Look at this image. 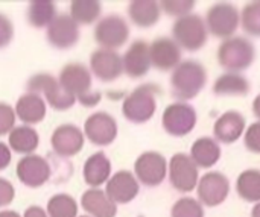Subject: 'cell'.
<instances>
[{"instance_id": "6da1fadb", "label": "cell", "mask_w": 260, "mask_h": 217, "mask_svg": "<svg viewBox=\"0 0 260 217\" xmlns=\"http://www.w3.org/2000/svg\"><path fill=\"white\" fill-rule=\"evenodd\" d=\"M207 84V70L197 59L181 61L171 75L172 96L178 102H189L195 99Z\"/></svg>"}, {"instance_id": "7a4b0ae2", "label": "cell", "mask_w": 260, "mask_h": 217, "mask_svg": "<svg viewBox=\"0 0 260 217\" xmlns=\"http://www.w3.org/2000/svg\"><path fill=\"white\" fill-rule=\"evenodd\" d=\"M160 93L161 88L152 82L136 87L122 102L123 117L134 125L149 122L157 111V96Z\"/></svg>"}, {"instance_id": "3957f363", "label": "cell", "mask_w": 260, "mask_h": 217, "mask_svg": "<svg viewBox=\"0 0 260 217\" xmlns=\"http://www.w3.org/2000/svg\"><path fill=\"white\" fill-rule=\"evenodd\" d=\"M216 58L225 71L241 73L253 65L256 59V47L247 37L235 35L222 40L218 47Z\"/></svg>"}, {"instance_id": "277c9868", "label": "cell", "mask_w": 260, "mask_h": 217, "mask_svg": "<svg viewBox=\"0 0 260 217\" xmlns=\"http://www.w3.org/2000/svg\"><path fill=\"white\" fill-rule=\"evenodd\" d=\"M27 93L38 94L44 99L46 105H49L55 111H67L70 110L76 99L70 94H67L59 82L58 78H55L50 73H35L27 79L26 84Z\"/></svg>"}, {"instance_id": "5b68a950", "label": "cell", "mask_w": 260, "mask_h": 217, "mask_svg": "<svg viewBox=\"0 0 260 217\" xmlns=\"http://www.w3.org/2000/svg\"><path fill=\"white\" fill-rule=\"evenodd\" d=\"M172 40L181 47V50H201L209 40V30L204 18L193 12L186 17L177 18L172 24Z\"/></svg>"}, {"instance_id": "8992f818", "label": "cell", "mask_w": 260, "mask_h": 217, "mask_svg": "<svg viewBox=\"0 0 260 217\" xmlns=\"http://www.w3.org/2000/svg\"><path fill=\"white\" fill-rule=\"evenodd\" d=\"M209 35L227 40L236 35L241 27V11L230 2L213 3L204 17Z\"/></svg>"}, {"instance_id": "52a82bcc", "label": "cell", "mask_w": 260, "mask_h": 217, "mask_svg": "<svg viewBox=\"0 0 260 217\" xmlns=\"http://www.w3.org/2000/svg\"><path fill=\"white\" fill-rule=\"evenodd\" d=\"M198 122L197 110L187 102H174L169 103L161 114V126L163 129L177 138L189 135Z\"/></svg>"}, {"instance_id": "ba28073f", "label": "cell", "mask_w": 260, "mask_h": 217, "mask_svg": "<svg viewBox=\"0 0 260 217\" xmlns=\"http://www.w3.org/2000/svg\"><path fill=\"white\" fill-rule=\"evenodd\" d=\"M168 178L171 186L180 193H190L200 181V169L189 154L177 152L168 161Z\"/></svg>"}, {"instance_id": "9c48e42d", "label": "cell", "mask_w": 260, "mask_h": 217, "mask_svg": "<svg viewBox=\"0 0 260 217\" xmlns=\"http://www.w3.org/2000/svg\"><path fill=\"white\" fill-rule=\"evenodd\" d=\"M93 38L101 46V49L116 50L128 41L129 26L123 17L117 14H111L101 18L96 23L93 30Z\"/></svg>"}, {"instance_id": "30bf717a", "label": "cell", "mask_w": 260, "mask_h": 217, "mask_svg": "<svg viewBox=\"0 0 260 217\" xmlns=\"http://www.w3.org/2000/svg\"><path fill=\"white\" fill-rule=\"evenodd\" d=\"M134 176L139 184L158 187L168 176V160L157 151H146L134 163Z\"/></svg>"}, {"instance_id": "8fae6325", "label": "cell", "mask_w": 260, "mask_h": 217, "mask_svg": "<svg viewBox=\"0 0 260 217\" xmlns=\"http://www.w3.org/2000/svg\"><path fill=\"white\" fill-rule=\"evenodd\" d=\"M195 190L204 207H219L230 195V181L222 172L210 170L200 178Z\"/></svg>"}, {"instance_id": "7c38bea8", "label": "cell", "mask_w": 260, "mask_h": 217, "mask_svg": "<svg viewBox=\"0 0 260 217\" xmlns=\"http://www.w3.org/2000/svg\"><path fill=\"white\" fill-rule=\"evenodd\" d=\"M117 131L119 128L116 119L105 111H98L88 116L82 129L85 138L96 146L111 144L117 137Z\"/></svg>"}, {"instance_id": "4fadbf2b", "label": "cell", "mask_w": 260, "mask_h": 217, "mask_svg": "<svg viewBox=\"0 0 260 217\" xmlns=\"http://www.w3.org/2000/svg\"><path fill=\"white\" fill-rule=\"evenodd\" d=\"M15 175L23 186L29 189H38L49 181L50 164L44 157L35 154L24 155L17 163Z\"/></svg>"}, {"instance_id": "5bb4252c", "label": "cell", "mask_w": 260, "mask_h": 217, "mask_svg": "<svg viewBox=\"0 0 260 217\" xmlns=\"http://www.w3.org/2000/svg\"><path fill=\"white\" fill-rule=\"evenodd\" d=\"M61 88L76 100L91 93V71L81 62L66 64L58 76Z\"/></svg>"}, {"instance_id": "9a60e30c", "label": "cell", "mask_w": 260, "mask_h": 217, "mask_svg": "<svg viewBox=\"0 0 260 217\" xmlns=\"http://www.w3.org/2000/svg\"><path fill=\"white\" fill-rule=\"evenodd\" d=\"M85 143V135L82 129H79L76 125L64 123L53 129L50 137V146L52 151L62 158H70L78 155Z\"/></svg>"}, {"instance_id": "2e32d148", "label": "cell", "mask_w": 260, "mask_h": 217, "mask_svg": "<svg viewBox=\"0 0 260 217\" xmlns=\"http://www.w3.org/2000/svg\"><path fill=\"white\" fill-rule=\"evenodd\" d=\"M46 40L55 49H70L79 40V26L69 14H56L52 23L46 27Z\"/></svg>"}, {"instance_id": "e0dca14e", "label": "cell", "mask_w": 260, "mask_h": 217, "mask_svg": "<svg viewBox=\"0 0 260 217\" xmlns=\"http://www.w3.org/2000/svg\"><path fill=\"white\" fill-rule=\"evenodd\" d=\"M104 192L116 205H125L137 198L140 192V184L133 172L119 170L110 176Z\"/></svg>"}, {"instance_id": "ac0fdd59", "label": "cell", "mask_w": 260, "mask_h": 217, "mask_svg": "<svg viewBox=\"0 0 260 217\" xmlns=\"http://www.w3.org/2000/svg\"><path fill=\"white\" fill-rule=\"evenodd\" d=\"M90 71L102 82L116 81L123 75L122 55L116 50L108 49H96L90 55Z\"/></svg>"}, {"instance_id": "d6986e66", "label": "cell", "mask_w": 260, "mask_h": 217, "mask_svg": "<svg viewBox=\"0 0 260 217\" xmlns=\"http://www.w3.org/2000/svg\"><path fill=\"white\" fill-rule=\"evenodd\" d=\"M151 65L160 71H171L181 62V47L172 37H158L149 44Z\"/></svg>"}, {"instance_id": "ffe728a7", "label": "cell", "mask_w": 260, "mask_h": 217, "mask_svg": "<svg viewBox=\"0 0 260 217\" xmlns=\"http://www.w3.org/2000/svg\"><path fill=\"white\" fill-rule=\"evenodd\" d=\"M247 129V120L242 113L230 110L222 113L213 125V138L221 144H233Z\"/></svg>"}, {"instance_id": "44dd1931", "label": "cell", "mask_w": 260, "mask_h": 217, "mask_svg": "<svg viewBox=\"0 0 260 217\" xmlns=\"http://www.w3.org/2000/svg\"><path fill=\"white\" fill-rule=\"evenodd\" d=\"M123 73L131 79H140L151 70L149 44L145 40H136L122 56Z\"/></svg>"}, {"instance_id": "7402d4cb", "label": "cell", "mask_w": 260, "mask_h": 217, "mask_svg": "<svg viewBox=\"0 0 260 217\" xmlns=\"http://www.w3.org/2000/svg\"><path fill=\"white\" fill-rule=\"evenodd\" d=\"M110 176H111V161L105 155V152L102 151L94 152L85 160L82 167V178L90 189H99L102 184H107Z\"/></svg>"}, {"instance_id": "603a6c76", "label": "cell", "mask_w": 260, "mask_h": 217, "mask_svg": "<svg viewBox=\"0 0 260 217\" xmlns=\"http://www.w3.org/2000/svg\"><path fill=\"white\" fill-rule=\"evenodd\" d=\"M14 111H15L17 119L23 122V125L32 126L44 120L47 105L41 96L34 94V93H24L23 96L18 97L14 106Z\"/></svg>"}, {"instance_id": "cb8c5ba5", "label": "cell", "mask_w": 260, "mask_h": 217, "mask_svg": "<svg viewBox=\"0 0 260 217\" xmlns=\"http://www.w3.org/2000/svg\"><path fill=\"white\" fill-rule=\"evenodd\" d=\"M221 144L213 137H200L193 141L189 157L198 169H210L221 160Z\"/></svg>"}, {"instance_id": "d4e9b609", "label": "cell", "mask_w": 260, "mask_h": 217, "mask_svg": "<svg viewBox=\"0 0 260 217\" xmlns=\"http://www.w3.org/2000/svg\"><path fill=\"white\" fill-rule=\"evenodd\" d=\"M81 207L90 217H116L117 205L101 189H88L81 196Z\"/></svg>"}, {"instance_id": "484cf974", "label": "cell", "mask_w": 260, "mask_h": 217, "mask_svg": "<svg viewBox=\"0 0 260 217\" xmlns=\"http://www.w3.org/2000/svg\"><path fill=\"white\" fill-rule=\"evenodd\" d=\"M161 15L160 2L154 0H133L128 5V17L129 20L142 29L152 27L158 23Z\"/></svg>"}, {"instance_id": "4316f807", "label": "cell", "mask_w": 260, "mask_h": 217, "mask_svg": "<svg viewBox=\"0 0 260 217\" xmlns=\"http://www.w3.org/2000/svg\"><path fill=\"white\" fill-rule=\"evenodd\" d=\"M40 144L38 132L27 125L14 126V129L8 134V146L12 152L20 155H30L37 151Z\"/></svg>"}, {"instance_id": "83f0119b", "label": "cell", "mask_w": 260, "mask_h": 217, "mask_svg": "<svg viewBox=\"0 0 260 217\" xmlns=\"http://www.w3.org/2000/svg\"><path fill=\"white\" fill-rule=\"evenodd\" d=\"M251 90L250 81L242 73L224 71L216 78L213 84V93L216 96H247Z\"/></svg>"}, {"instance_id": "f1b7e54d", "label": "cell", "mask_w": 260, "mask_h": 217, "mask_svg": "<svg viewBox=\"0 0 260 217\" xmlns=\"http://www.w3.org/2000/svg\"><path fill=\"white\" fill-rule=\"evenodd\" d=\"M236 193L238 196L248 202H260V170L259 169H247L239 173L236 179Z\"/></svg>"}, {"instance_id": "f546056e", "label": "cell", "mask_w": 260, "mask_h": 217, "mask_svg": "<svg viewBox=\"0 0 260 217\" xmlns=\"http://www.w3.org/2000/svg\"><path fill=\"white\" fill-rule=\"evenodd\" d=\"M56 17V5L52 0H34L27 5L26 18L32 27H47Z\"/></svg>"}, {"instance_id": "4dcf8cb0", "label": "cell", "mask_w": 260, "mask_h": 217, "mask_svg": "<svg viewBox=\"0 0 260 217\" xmlns=\"http://www.w3.org/2000/svg\"><path fill=\"white\" fill-rule=\"evenodd\" d=\"M102 12V5L98 0H73L70 2L69 15L79 24H93Z\"/></svg>"}, {"instance_id": "1f68e13d", "label": "cell", "mask_w": 260, "mask_h": 217, "mask_svg": "<svg viewBox=\"0 0 260 217\" xmlns=\"http://www.w3.org/2000/svg\"><path fill=\"white\" fill-rule=\"evenodd\" d=\"M46 213L49 217H78V204L73 196L58 193L47 201Z\"/></svg>"}, {"instance_id": "d6a6232c", "label": "cell", "mask_w": 260, "mask_h": 217, "mask_svg": "<svg viewBox=\"0 0 260 217\" xmlns=\"http://www.w3.org/2000/svg\"><path fill=\"white\" fill-rule=\"evenodd\" d=\"M241 26L247 35L260 38V0L244 5L241 9Z\"/></svg>"}, {"instance_id": "836d02e7", "label": "cell", "mask_w": 260, "mask_h": 217, "mask_svg": "<svg viewBox=\"0 0 260 217\" xmlns=\"http://www.w3.org/2000/svg\"><path fill=\"white\" fill-rule=\"evenodd\" d=\"M204 205L192 196H184L178 199L172 208H171V217H204Z\"/></svg>"}, {"instance_id": "e575fe53", "label": "cell", "mask_w": 260, "mask_h": 217, "mask_svg": "<svg viewBox=\"0 0 260 217\" xmlns=\"http://www.w3.org/2000/svg\"><path fill=\"white\" fill-rule=\"evenodd\" d=\"M160 8L165 14L175 17V18H181V17L192 14L195 8V2L193 0H163L160 2Z\"/></svg>"}, {"instance_id": "d590c367", "label": "cell", "mask_w": 260, "mask_h": 217, "mask_svg": "<svg viewBox=\"0 0 260 217\" xmlns=\"http://www.w3.org/2000/svg\"><path fill=\"white\" fill-rule=\"evenodd\" d=\"M15 120H17V116H15L14 108L6 102H0V137L8 135L14 129Z\"/></svg>"}, {"instance_id": "8d00e7d4", "label": "cell", "mask_w": 260, "mask_h": 217, "mask_svg": "<svg viewBox=\"0 0 260 217\" xmlns=\"http://www.w3.org/2000/svg\"><path fill=\"white\" fill-rule=\"evenodd\" d=\"M244 144L251 154L260 155V122H254L247 126L244 132Z\"/></svg>"}, {"instance_id": "74e56055", "label": "cell", "mask_w": 260, "mask_h": 217, "mask_svg": "<svg viewBox=\"0 0 260 217\" xmlns=\"http://www.w3.org/2000/svg\"><path fill=\"white\" fill-rule=\"evenodd\" d=\"M14 38V24L12 21L0 12V49L9 46Z\"/></svg>"}, {"instance_id": "f35d334b", "label": "cell", "mask_w": 260, "mask_h": 217, "mask_svg": "<svg viewBox=\"0 0 260 217\" xmlns=\"http://www.w3.org/2000/svg\"><path fill=\"white\" fill-rule=\"evenodd\" d=\"M14 198H15V189L12 183L8 181L6 178H0V208L12 204Z\"/></svg>"}, {"instance_id": "ab89813d", "label": "cell", "mask_w": 260, "mask_h": 217, "mask_svg": "<svg viewBox=\"0 0 260 217\" xmlns=\"http://www.w3.org/2000/svg\"><path fill=\"white\" fill-rule=\"evenodd\" d=\"M11 160H12V151L6 143L0 141V172L11 164Z\"/></svg>"}, {"instance_id": "60d3db41", "label": "cell", "mask_w": 260, "mask_h": 217, "mask_svg": "<svg viewBox=\"0 0 260 217\" xmlns=\"http://www.w3.org/2000/svg\"><path fill=\"white\" fill-rule=\"evenodd\" d=\"M101 99H102V94H101L99 91H91V93H88V94L79 97L78 102H79L81 105L87 106V108H91V106L98 105V103L101 102Z\"/></svg>"}, {"instance_id": "b9f144b4", "label": "cell", "mask_w": 260, "mask_h": 217, "mask_svg": "<svg viewBox=\"0 0 260 217\" xmlns=\"http://www.w3.org/2000/svg\"><path fill=\"white\" fill-rule=\"evenodd\" d=\"M21 217H49L46 210L38 207V205H32V207H27L24 210V214Z\"/></svg>"}, {"instance_id": "7bdbcfd3", "label": "cell", "mask_w": 260, "mask_h": 217, "mask_svg": "<svg viewBox=\"0 0 260 217\" xmlns=\"http://www.w3.org/2000/svg\"><path fill=\"white\" fill-rule=\"evenodd\" d=\"M253 114L256 116L257 122H260V93L253 100Z\"/></svg>"}, {"instance_id": "ee69618b", "label": "cell", "mask_w": 260, "mask_h": 217, "mask_svg": "<svg viewBox=\"0 0 260 217\" xmlns=\"http://www.w3.org/2000/svg\"><path fill=\"white\" fill-rule=\"evenodd\" d=\"M0 217H21L17 211H12V210H3L0 211Z\"/></svg>"}, {"instance_id": "f6af8a7d", "label": "cell", "mask_w": 260, "mask_h": 217, "mask_svg": "<svg viewBox=\"0 0 260 217\" xmlns=\"http://www.w3.org/2000/svg\"><path fill=\"white\" fill-rule=\"evenodd\" d=\"M251 217H260V202L254 204V207L251 210Z\"/></svg>"}, {"instance_id": "bcb514c9", "label": "cell", "mask_w": 260, "mask_h": 217, "mask_svg": "<svg viewBox=\"0 0 260 217\" xmlns=\"http://www.w3.org/2000/svg\"><path fill=\"white\" fill-rule=\"evenodd\" d=\"M78 217H90V216H78Z\"/></svg>"}]
</instances>
